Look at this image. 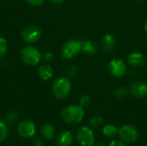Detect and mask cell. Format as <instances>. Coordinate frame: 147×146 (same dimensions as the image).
<instances>
[{
    "mask_svg": "<svg viewBox=\"0 0 147 146\" xmlns=\"http://www.w3.org/2000/svg\"><path fill=\"white\" fill-rule=\"evenodd\" d=\"M84 116V108L78 105H70L61 111L62 120L70 125L79 124Z\"/></svg>",
    "mask_w": 147,
    "mask_h": 146,
    "instance_id": "1",
    "label": "cell"
},
{
    "mask_svg": "<svg viewBox=\"0 0 147 146\" xmlns=\"http://www.w3.org/2000/svg\"><path fill=\"white\" fill-rule=\"evenodd\" d=\"M71 90V83L68 77H60L54 80L52 85V92L57 99H64L69 96Z\"/></svg>",
    "mask_w": 147,
    "mask_h": 146,
    "instance_id": "2",
    "label": "cell"
},
{
    "mask_svg": "<svg viewBox=\"0 0 147 146\" xmlns=\"http://www.w3.org/2000/svg\"><path fill=\"white\" fill-rule=\"evenodd\" d=\"M41 58L42 56L40 52L33 46H24L21 50V59L27 65H37L40 62Z\"/></svg>",
    "mask_w": 147,
    "mask_h": 146,
    "instance_id": "3",
    "label": "cell"
},
{
    "mask_svg": "<svg viewBox=\"0 0 147 146\" xmlns=\"http://www.w3.org/2000/svg\"><path fill=\"white\" fill-rule=\"evenodd\" d=\"M82 40L77 39H70L66 40L61 48L62 57L65 59L75 58L80 52H82Z\"/></svg>",
    "mask_w": 147,
    "mask_h": 146,
    "instance_id": "4",
    "label": "cell"
},
{
    "mask_svg": "<svg viewBox=\"0 0 147 146\" xmlns=\"http://www.w3.org/2000/svg\"><path fill=\"white\" fill-rule=\"evenodd\" d=\"M108 69L111 76L116 78H121L126 75L127 71V65L123 59L115 58L109 61Z\"/></svg>",
    "mask_w": 147,
    "mask_h": 146,
    "instance_id": "5",
    "label": "cell"
},
{
    "mask_svg": "<svg viewBox=\"0 0 147 146\" xmlns=\"http://www.w3.org/2000/svg\"><path fill=\"white\" fill-rule=\"evenodd\" d=\"M77 140L82 146H92L95 144L93 131L87 126L81 127L77 133Z\"/></svg>",
    "mask_w": 147,
    "mask_h": 146,
    "instance_id": "6",
    "label": "cell"
},
{
    "mask_svg": "<svg viewBox=\"0 0 147 146\" xmlns=\"http://www.w3.org/2000/svg\"><path fill=\"white\" fill-rule=\"evenodd\" d=\"M118 135L126 143H134L138 139L139 133L132 125H124L119 129Z\"/></svg>",
    "mask_w": 147,
    "mask_h": 146,
    "instance_id": "7",
    "label": "cell"
},
{
    "mask_svg": "<svg viewBox=\"0 0 147 146\" xmlns=\"http://www.w3.org/2000/svg\"><path fill=\"white\" fill-rule=\"evenodd\" d=\"M42 32L39 27L36 26H28L25 28L22 32V40L28 44H33L38 41L41 37Z\"/></svg>",
    "mask_w": 147,
    "mask_h": 146,
    "instance_id": "8",
    "label": "cell"
},
{
    "mask_svg": "<svg viewBox=\"0 0 147 146\" xmlns=\"http://www.w3.org/2000/svg\"><path fill=\"white\" fill-rule=\"evenodd\" d=\"M17 132L19 135L22 138H26V139L32 138L36 132L35 124L30 120H22L18 124Z\"/></svg>",
    "mask_w": 147,
    "mask_h": 146,
    "instance_id": "9",
    "label": "cell"
},
{
    "mask_svg": "<svg viewBox=\"0 0 147 146\" xmlns=\"http://www.w3.org/2000/svg\"><path fill=\"white\" fill-rule=\"evenodd\" d=\"M129 93L136 98H145L147 96V83L144 81L133 82L129 87Z\"/></svg>",
    "mask_w": 147,
    "mask_h": 146,
    "instance_id": "10",
    "label": "cell"
},
{
    "mask_svg": "<svg viewBox=\"0 0 147 146\" xmlns=\"http://www.w3.org/2000/svg\"><path fill=\"white\" fill-rule=\"evenodd\" d=\"M127 63L134 67H141L145 65L146 59L144 55L141 52H131L127 56Z\"/></svg>",
    "mask_w": 147,
    "mask_h": 146,
    "instance_id": "11",
    "label": "cell"
},
{
    "mask_svg": "<svg viewBox=\"0 0 147 146\" xmlns=\"http://www.w3.org/2000/svg\"><path fill=\"white\" fill-rule=\"evenodd\" d=\"M102 49L106 52H109L114 50L115 46V37L112 34H106L103 35L102 38V42H101Z\"/></svg>",
    "mask_w": 147,
    "mask_h": 146,
    "instance_id": "12",
    "label": "cell"
},
{
    "mask_svg": "<svg viewBox=\"0 0 147 146\" xmlns=\"http://www.w3.org/2000/svg\"><path fill=\"white\" fill-rule=\"evenodd\" d=\"M38 76L43 81L50 80L53 76V67L48 64H42L38 68Z\"/></svg>",
    "mask_w": 147,
    "mask_h": 146,
    "instance_id": "13",
    "label": "cell"
},
{
    "mask_svg": "<svg viewBox=\"0 0 147 146\" xmlns=\"http://www.w3.org/2000/svg\"><path fill=\"white\" fill-rule=\"evenodd\" d=\"M73 142L72 133L69 131H64L60 133L57 138L58 146H70Z\"/></svg>",
    "mask_w": 147,
    "mask_h": 146,
    "instance_id": "14",
    "label": "cell"
},
{
    "mask_svg": "<svg viewBox=\"0 0 147 146\" xmlns=\"http://www.w3.org/2000/svg\"><path fill=\"white\" fill-rule=\"evenodd\" d=\"M82 52L87 55H95L97 52V46L92 40H84L82 43Z\"/></svg>",
    "mask_w": 147,
    "mask_h": 146,
    "instance_id": "15",
    "label": "cell"
},
{
    "mask_svg": "<svg viewBox=\"0 0 147 146\" xmlns=\"http://www.w3.org/2000/svg\"><path fill=\"white\" fill-rule=\"evenodd\" d=\"M41 134L42 136L46 139H53L54 137V134H55V129L53 127V125L51 124H44L42 126H41Z\"/></svg>",
    "mask_w": 147,
    "mask_h": 146,
    "instance_id": "16",
    "label": "cell"
},
{
    "mask_svg": "<svg viewBox=\"0 0 147 146\" xmlns=\"http://www.w3.org/2000/svg\"><path fill=\"white\" fill-rule=\"evenodd\" d=\"M118 133H119V129L115 126H113V125H106L103 129H102V133L104 136H106L107 138H115L118 135Z\"/></svg>",
    "mask_w": 147,
    "mask_h": 146,
    "instance_id": "17",
    "label": "cell"
},
{
    "mask_svg": "<svg viewBox=\"0 0 147 146\" xmlns=\"http://www.w3.org/2000/svg\"><path fill=\"white\" fill-rule=\"evenodd\" d=\"M129 94V89H127L126 87H123V86H121V87H118L115 89L113 95H114V97L117 100H123L125 99Z\"/></svg>",
    "mask_w": 147,
    "mask_h": 146,
    "instance_id": "18",
    "label": "cell"
},
{
    "mask_svg": "<svg viewBox=\"0 0 147 146\" xmlns=\"http://www.w3.org/2000/svg\"><path fill=\"white\" fill-rule=\"evenodd\" d=\"M8 133L9 131L6 124L3 121H0V143L6 139V138L8 137Z\"/></svg>",
    "mask_w": 147,
    "mask_h": 146,
    "instance_id": "19",
    "label": "cell"
},
{
    "mask_svg": "<svg viewBox=\"0 0 147 146\" xmlns=\"http://www.w3.org/2000/svg\"><path fill=\"white\" fill-rule=\"evenodd\" d=\"M79 72V69L76 65H71L67 68L66 74L68 78H75Z\"/></svg>",
    "mask_w": 147,
    "mask_h": 146,
    "instance_id": "20",
    "label": "cell"
},
{
    "mask_svg": "<svg viewBox=\"0 0 147 146\" xmlns=\"http://www.w3.org/2000/svg\"><path fill=\"white\" fill-rule=\"evenodd\" d=\"M103 123V119L101 116H94L90 120V126L91 127L96 128Z\"/></svg>",
    "mask_w": 147,
    "mask_h": 146,
    "instance_id": "21",
    "label": "cell"
},
{
    "mask_svg": "<svg viewBox=\"0 0 147 146\" xmlns=\"http://www.w3.org/2000/svg\"><path fill=\"white\" fill-rule=\"evenodd\" d=\"M91 104V97L90 96H83L79 100V106H81L83 108H86L90 107Z\"/></svg>",
    "mask_w": 147,
    "mask_h": 146,
    "instance_id": "22",
    "label": "cell"
},
{
    "mask_svg": "<svg viewBox=\"0 0 147 146\" xmlns=\"http://www.w3.org/2000/svg\"><path fill=\"white\" fill-rule=\"evenodd\" d=\"M7 49H8V45L6 40L3 37H0V59L6 54Z\"/></svg>",
    "mask_w": 147,
    "mask_h": 146,
    "instance_id": "23",
    "label": "cell"
},
{
    "mask_svg": "<svg viewBox=\"0 0 147 146\" xmlns=\"http://www.w3.org/2000/svg\"><path fill=\"white\" fill-rule=\"evenodd\" d=\"M16 117H17V113H16L15 110H10V111H9V112L6 114V115H5V119H6L8 121H9V122L14 121V120L16 119Z\"/></svg>",
    "mask_w": 147,
    "mask_h": 146,
    "instance_id": "24",
    "label": "cell"
},
{
    "mask_svg": "<svg viewBox=\"0 0 147 146\" xmlns=\"http://www.w3.org/2000/svg\"><path fill=\"white\" fill-rule=\"evenodd\" d=\"M109 146H128L123 140H113L110 142Z\"/></svg>",
    "mask_w": 147,
    "mask_h": 146,
    "instance_id": "25",
    "label": "cell"
},
{
    "mask_svg": "<svg viewBox=\"0 0 147 146\" xmlns=\"http://www.w3.org/2000/svg\"><path fill=\"white\" fill-rule=\"evenodd\" d=\"M46 0H27V3L32 6H40L44 3Z\"/></svg>",
    "mask_w": 147,
    "mask_h": 146,
    "instance_id": "26",
    "label": "cell"
},
{
    "mask_svg": "<svg viewBox=\"0 0 147 146\" xmlns=\"http://www.w3.org/2000/svg\"><path fill=\"white\" fill-rule=\"evenodd\" d=\"M43 59H44L46 61H47V62L52 61V60L53 59V54L51 52H46V53L43 55Z\"/></svg>",
    "mask_w": 147,
    "mask_h": 146,
    "instance_id": "27",
    "label": "cell"
},
{
    "mask_svg": "<svg viewBox=\"0 0 147 146\" xmlns=\"http://www.w3.org/2000/svg\"><path fill=\"white\" fill-rule=\"evenodd\" d=\"M33 145L34 146H42V141L40 139H34L33 140Z\"/></svg>",
    "mask_w": 147,
    "mask_h": 146,
    "instance_id": "28",
    "label": "cell"
},
{
    "mask_svg": "<svg viewBox=\"0 0 147 146\" xmlns=\"http://www.w3.org/2000/svg\"><path fill=\"white\" fill-rule=\"evenodd\" d=\"M50 1H51V3H53L54 4H57V5L62 4L65 2V0H50Z\"/></svg>",
    "mask_w": 147,
    "mask_h": 146,
    "instance_id": "29",
    "label": "cell"
},
{
    "mask_svg": "<svg viewBox=\"0 0 147 146\" xmlns=\"http://www.w3.org/2000/svg\"><path fill=\"white\" fill-rule=\"evenodd\" d=\"M92 146H106V145H105V144H104L103 142H102V141H101V142H97L96 144H94Z\"/></svg>",
    "mask_w": 147,
    "mask_h": 146,
    "instance_id": "30",
    "label": "cell"
},
{
    "mask_svg": "<svg viewBox=\"0 0 147 146\" xmlns=\"http://www.w3.org/2000/svg\"><path fill=\"white\" fill-rule=\"evenodd\" d=\"M144 30H145V32L147 34V21L145 22V24H144Z\"/></svg>",
    "mask_w": 147,
    "mask_h": 146,
    "instance_id": "31",
    "label": "cell"
},
{
    "mask_svg": "<svg viewBox=\"0 0 147 146\" xmlns=\"http://www.w3.org/2000/svg\"><path fill=\"white\" fill-rule=\"evenodd\" d=\"M135 1H136L137 3H141V2H142L143 0H135Z\"/></svg>",
    "mask_w": 147,
    "mask_h": 146,
    "instance_id": "32",
    "label": "cell"
}]
</instances>
